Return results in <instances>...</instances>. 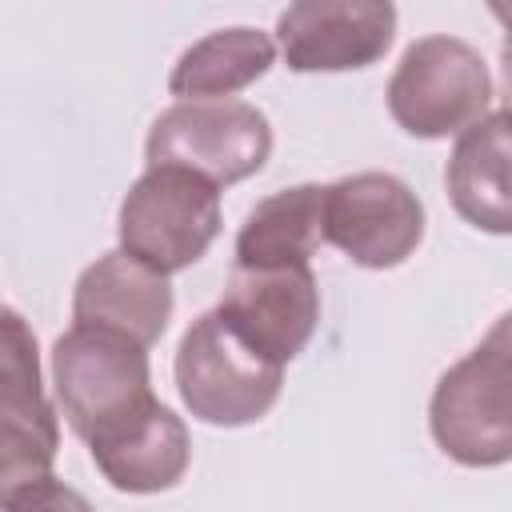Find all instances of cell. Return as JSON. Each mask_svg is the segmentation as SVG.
Returning a JSON list of instances; mask_svg holds the SVG:
<instances>
[{
  "label": "cell",
  "mask_w": 512,
  "mask_h": 512,
  "mask_svg": "<svg viewBox=\"0 0 512 512\" xmlns=\"http://www.w3.org/2000/svg\"><path fill=\"white\" fill-rule=\"evenodd\" d=\"M52 384L68 428L88 440L96 428L152 400L148 344L116 328L72 324L52 344Z\"/></svg>",
  "instance_id": "cell-4"
},
{
  "label": "cell",
  "mask_w": 512,
  "mask_h": 512,
  "mask_svg": "<svg viewBox=\"0 0 512 512\" xmlns=\"http://www.w3.org/2000/svg\"><path fill=\"white\" fill-rule=\"evenodd\" d=\"M276 60V44L260 28H220L196 40L168 76V92L180 100H224L256 84Z\"/></svg>",
  "instance_id": "cell-15"
},
{
  "label": "cell",
  "mask_w": 512,
  "mask_h": 512,
  "mask_svg": "<svg viewBox=\"0 0 512 512\" xmlns=\"http://www.w3.org/2000/svg\"><path fill=\"white\" fill-rule=\"evenodd\" d=\"M216 312L260 356L288 364L304 352V344L320 324V288L308 264H280V268L236 264Z\"/></svg>",
  "instance_id": "cell-10"
},
{
  "label": "cell",
  "mask_w": 512,
  "mask_h": 512,
  "mask_svg": "<svg viewBox=\"0 0 512 512\" xmlns=\"http://www.w3.org/2000/svg\"><path fill=\"white\" fill-rule=\"evenodd\" d=\"M60 424L40 388L36 336L16 308H4V392H0V500L52 480Z\"/></svg>",
  "instance_id": "cell-8"
},
{
  "label": "cell",
  "mask_w": 512,
  "mask_h": 512,
  "mask_svg": "<svg viewBox=\"0 0 512 512\" xmlns=\"http://www.w3.org/2000/svg\"><path fill=\"white\" fill-rule=\"evenodd\" d=\"M448 200L480 232L512 236V108L472 120L444 168Z\"/></svg>",
  "instance_id": "cell-13"
},
{
  "label": "cell",
  "mask_w": 512,
  "mask_h": 512,
  "mask_svg": "<svg viewBox=\"0 0 512 512\" xmlns=\"http://www.w3.org/2000/svg\"><path fill=\"white\" fill-rule=\"evenodd\" d=\"M488 8H492V16L512 32V0H488Z\"/></svg>",
  "instance_id": "cell-17"
},
{
  "label": "cell",
  "mask_w": 512,
  "mask_h": 512,
  "mask_svg": "<svg viewBox=\"0 0 512 512\" xmlns=\"http://www.w3.org/2000/svg\"><path fill=\"white\" fill-rule=\"evenodd\" d=\"M272 124L244 100H180L156 116L144 156L148 164H180L212 184H236L264 168Z\"/></svg>",
  "instance_id": "cell-6"
},
{
  "label": "cell",
  "mask_w": 512,
  "mask_h": 512,
  "mask_svg": "<svg viewBox=\"0 0 512 512\" xmlns=\"http://www.w3.org/2000/svg\"><path fill=\"white\" fill-rule=\"evenodd\" d=\"M116 236L156 272H184L220 236V184L180 164H148L120 204Z\"/></svg>",
  "instance_id": "cell-3"
},
{
  "label": "cell",
  "mask_w": 512,
  "mask_h": 512,
  "mask_svg": "<svg viewBox=\"0 0 512 512\" xmlns=\"http://www.w3.org/2000/svg\"><path fill=\"white\" fill-rule=\"evenodd\" d=\"M324 240V188L296 184L260 200L240 236H236V264L240 268H280V264H308V256Z\"/></svg>",
  "instance_id": "cell-14"
},
{
  "label": "cell",
  "mask_w": 512,
  "mask_h": 512,
  "mask_svg": "<svg viewBox=\"0 0 512 512\" xmlns=\"http://www.w3.org/2000/svg\"><path fill=\"white\" fill-rule=\"evenodd\" d=\"M284 364L260 356L212 308L188 324L176 348V388L184 408L216 428L256 424L280 396Z\"/></svg>",
  "instance_id": "cell-2"
},
{
  "label": "cell",
  "mask_w": 512,
  "mask_h": 512,
  "mask_svg": "<svg viewBox=\"0 0 512 512\" xmlns=\"http://www.w3.org/2000/svg\"><path fill=\"white\" fill-rule=\"evenodd\" d=\"M172 284L152 264L116 248L88 264L72 292V320L116 328L140 344H156L172 320Z\"/></svg>",
  "instance_id": "cell-12"
},
{
  "label": "cell",
  "mask_w": 512,
  "mask_h": 512,
  "mask_svg": "<svg viewBox=\"0 0 512 512\" xmlns=\"http://www.w3.org/2000/svg\"><path fill=\"white\" fill-rule=\"evenodd\" d=\"M292 72H352L376 64L396 40L392 0H292L276 20Z\"/></svg>",
  "instance_id": "cell-9"
},
{
  "label": "cell",
  "mask_w": 512,
  "mask_h": 512,
  "mask_svg": "<svg viewBox=\"0 0 512 512\" xmlns=\"http://www.w3.org/2000/svg\"><path fill=\"white\" fill-rule=\"evenodd\" d=\"M324 240L360 268H396L424 240V208L392 172H356L324 188Z\"/></svg>",
  "instance_id": "cell-7"
},
{
  "label": "cell",
  "mask_w": 512,
  "mask_h": 512,
  "mask_svg": "<svg viewBox=\"0 0 512 512\" xmlns=\"http://www.w3.org/2000/svg\"><path fill=\"white\" fill-rule=\"evenodd\" d=\"M428 428L436 448L464 468L512 460V312L436 380Z\"/></svg>",
  "instance_id": "cell-1"
},
{
  "label": "cell",
  "mask_w": 512,
  "mask_h": 512,
  "mask_svg": "<svg viewBox=\"0 0 512 512\" xmlns=\"http://www.w3.org/2000/svg\"><path fill=\"white\" fill-rule=\"evenodd\" d=\"M388 112L416 140L464 132L492 104L484 56L456 36H424L404 48L388 80Z\"/></svg>",
  "instance_id": "cell-5"
},
{
  "label": "cell",
  "mask_w": 512,
  "mask_h": 512,
  "mask_svg": "<svg viewBox=\"0 0 512 512\" xmlns=\"http://www.w3.org/2000/svg\"><path fill=\"white\" fill-rule=\"evenodd\" d=\"M84 444H88L100 476L116 492H132V496L176 488L192 460L184 420L172 408H164L156 396L148 404L116 416L112 424L96 428Z\"/></svg>",
  "instance_id": "cell-11"
},
{
  "label": "cell",
  "mask_w": 512,
  "mask_h": 512,
  "mask_svg": "<svg viewBox=\"0 0 512 512\" xmlns=\"http://www.w3.org/2000/svg\"><path fill=\"white\" fill-rule=\"evenodd\" d=\"M500 92H504V108H512V32L500 48Z\"/></svg>",
  "instance_id": "cell-16"
}]
</instances>
